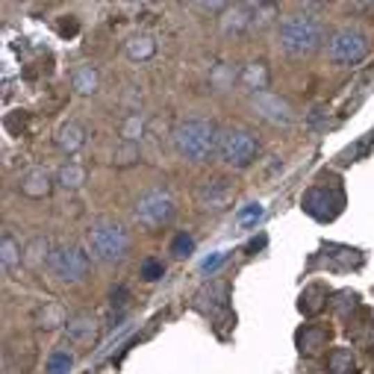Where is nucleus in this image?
<instances>
[{
  "label": "nucleus",
  "instance_id": "nucleus-10",
  "mask_svg": "<svg viewBox=\"0 0 374 374\" xmlns=\"http://www.w3.org/2000/svg\"><path fill=\"white\" fill-rule=\"evenodd\" d=\"M254 106L259 109V115L263 118H268L271 124H292V106L283 101V97H277V95H271V92H259L257 97H254Z\"/></svg>",
  "mask_w": 374,
  "mask_h": 374
},
{
  "label": "nucleus",
  "instance_id": "nucleus-7",
  "mask_svg": "<svg viewBox=\"0 0 374 374\" xmlns=\"http://www.w3.org/2000/svg\"><path fill=\"white\" fill-rule=\"evenodd\" d=\"M174 216V201L165 195V192H147L139 206H136V218H139L145 227H162V224H168Z\"/></svg>",
  "mask_w": 374,
  "mask_h": 374
},
{
  "label": "nucleus",
  "instance_id": "nucleus-6",
  "mask_svg": "<svg viewBox=\"0 0 374 374\" xmlns=\"http://www.w3.org/2000/svg\"><path fill=\"white\" fill-rule=\"evenodd\" d=\"M89 239H92V251L95 257H101V259H121L124 254H127V247H130V239H127V233H124L121 224H112V221H101L97 227L89 233Z\"/></svg>",
  "mask_w": 374,
  "mask_h": 374
},
{
  "label": "nucleus",
  "instance_id": "nucleus-11",
  "mask_svg": "<svg viewBox=\"0 0 374 374\" xmlns=\"http://www.w3.org/2000/svg\"><path fill=\"white\" fill-rule=\"evenodd\" d=\"M327 339H330V333L324 327H304L298 333V345H301V354H307V357L318 354L321 348L327 345Z\"/></svg>",
  "mask_w": 374,
  "mask_h": 374
},
{
  "label": "nucleus",
  "instance_id": "nucleus-4",
  "mask_svg": "<svg viewBox=\"0 0 374 374\" xmlns=\"http://www.w3.org/2000/svg\"><path fill=\"white\" fill-rule=\"evenodd\" d=\"M259 151V142L247 130H218V156L233 168H245Z\"/></svg>",
  "mask_w": 374,
  "mask_h": 374
},
{
  "label": "nucleus",
  "instance_id": "nucleus-16",
  "mask_svg": "<svg viewBox=\"0 0 374 374\" xmlns=\"http://www.w3.org/2000/svg\"><path fill=\"white\" fill-rule=\"evenodd\" d=\"M56 324H65V309H62L59 304H44L39 309V327L51 330V327H56Z\"/></svg>",
  "mask_w": 374,
  "mask_h": 374
},
{
  "label": "nucleus",
  "instance_id": "nucleus-1",
  "mask_svg": "<svg viewBox=\"0 0 374 374\" xmlns=\"http://www.w3.org/2000/svg\"><path fill=\"white\" fill-rule=\"evenodd\" d=\"M174 145H177L180 156L189 162H206L213 154H218V130L206 118H189L174 133Z\"/></svg>",
  "mask_w": 374,
  "mask_h": 374
},
{
  "label": "nucleus",
  "instance_id": "nucleus-20",
  "mask_svg": "<svg viewBox=\"0 0 374 374\" xmlns=\"http://www.w3.org/2000/svg\"><path fill=\"white\" fill-rule=\"evenodd\" d=\"M83 180H86V171H83L80 165H74V162H71V165H62V171H59V183L65 186V189H68V186H71V189H77Z\"/></svg>",
  "mask_w": 374,
  "mask_h": 374
},
{
  "label": "nucleus",
  "instance_id": "nucleus-13",
  "mask_svg": "<svg viewBox=\"0 0 374 374\" xmlns=\"http://www.w3.org/2000/svg\"><path fill=\"white\" fill-rule=\"evenodd\" d=\"M83 142H86V136L80 130V124H62L56 133V145H59V151H65V154H74L77 147H83Z\"/></svg>",
  "mask_w": 374,
  "mask_h": 374
},
{
  "label": "nucleus",
  "instance_id": "nucleus-8",
  "mask_svg": "<svg viewBox=\"0 0 374 374\" xmlns=\"http://www.w3.org/2000/svg\"><path fill=\"white\" fill-rule=\"evenodd\" d=\"M51 271L62 280H80L86 271H89V257L80 254L77 247H59L51 254Z\"/></svg>",
  "mask_w": 374,
  "mask_h": 374
},
{
  "label": "nucleus",
  "instance_id": "nucleus-12",
  "mask_svg": "<svg viewBox=\"0 0 374 374\" xmlns=\"http://www.w3.org/2000/svg\"><path fill=\"white\" fill-rule=\"evenodd\" d=\"M21 192L30 195V197H42V195L51 192V180H47V174L42 168H30L21 180Z\"/></svg>",
  "mask_w": 374,
  "mask_h": 374
},
{
  "label": "nucleus",
  "instance_id": "nucleus-28",
  "mask_svg": "<svg viewBox=\"0 0 374 374\" xmlns=\"http://www.w3.org/2000/svg\"><path fill=\"white\" fill-rule=\"evenodd\" d=\"M127 304V289L118 286V289H112V307H124Z\"/></svg>",
  "mask_w": 374,
  "mask_h": 374
},
{
  "label": "nucleus",
  "instance_id": "nucleus-25",
  "mask_svg": "<svg viewBox=\"0 0 374 374\" xmlns=\"http://www.w3.org/2000/svg\"><path fill=\"white\" fill-rule=\"evenodd\" d=\"M18 254H15V245H12V236H6V239H3V266L6 268H12V266H15L18 263Z\"/></svg>",
  "mask_w": 374,
  "mask_h": 374
},
{
  "label": "nucleus",
  "instance_id": "nucleus-14",
  "mask_svg": "<svg viewBox=\"0 0 374 374\" xmlns=\"http://www.w3.org/2000/svg\"><path fill=\"white\" fill-rule=\"evenodd\" d=\"M324 301H327V289H324L321 283H313V286H307L304 289V295H301V313H307V316H316L318 309L324 307Z\"/></svg>",
  "mask_w": 374,
  "mask_h": 374
},
{
  "label": "nucleus",
  "instance_id": "nucleus-27",
  "mask_svg": "<svg viewBox=\"0 0 374 374\" xmlns=\"http://www.w3.org/2000/svg\"><path fill=\"white\" fill-rule=\"evenodd\" d=\"M136 133H142V124H139V118H130L127 124H124V139L133 142V139H136Z\"/></svg>",
  "mask_w": 374,
  "mask_h": 374
},
{
  "label": "nucleus",
  "instance_id": "nucleus-19",
  "mask_svg": "<svg viewBox=\"0 0 374 374\" xmlns=\"http://www.w3.org/2000/svg\"><path fill=\"white\" fill-rule=\"evenodd\" d=\"M71 83H74V89H77V92H95V86H97V74L92 71V65L77 68V71L71 74Z\"/></svg>",
  "mask_w": 374,
  "mask_h": 374
},
{
  "label": "nucleus",
  "instance_id": "nucleus-9",
  "mask_svg": "<svg viewBox=\"0 0 374 374\" xmlns=\"http://www.w3.org/2000/svg\"><path fill=\"white\" fill-rule=\"evenodd\" d=\"M233 201V186L224 177H209L197 186V204L204 209H224Z\"/></svg>",
  "mask_w": 374,
  "mask_h": 374
},
{
  "label": "nucleus",
  "instance_id": "nucleus-23",
  "mask_svg": "<svg viewBox=\"0 0 374 374\" xmlns=\"http://www.w3.org/2000/svg\"><path fill=\"white\" fill-rule=\"evenodd\" d=\"M174 254L177 257H189L192 251H195V239L192 236H177V239H174V247H171Z\"/></svg>",
  "mask_w": 374,
  "mask_h": 374
},
{
  "label": "nucleus",
  "instance_id": "nucleus-2",
  "mask_svg": "<svg viewBox=\"0 0 374 374\" xmlns=\"http://www.w3.org/2000/svg\"><path fill=\"white\" fill-rule=\"evenodd\" d=\"M324 39V24L313 15H289L280 24V47L292 56L313 54Z\"/></svg>",
  "mask_w": 374,
  "mask_h": 374
},
{
  "label": "nucleus",
  "instance_id": "nucleus-3",
  "mask_svg": "<svg viewBox=\"0 0 374 374\" xmlns=\"http://www.w3.org/2000/svg\"><path fill=\"white\" fill-rule=\"evenodd\" d=\"M304 209L318 221H333L345 209L342 183L336 177H330V180H318L316 186H309L307 195H304Z\"/></svg>",
  "mask_w": 374,
  "mask_h": 374
},
{
  "label": "nucleus",
  "instance_id": "nucleus-21",
  "mask_svg": "<svg viewBox=\"0 0 374 374\" xmlns=\"http://www.w3.org/2000/svg\"><path fill=\"white\" fill-rule=\"evenodd\" d=\"M245 83L251 86V89H266V83H268V74L263 65H247L245 71Z\"/></svg>",
  "mask_w": 374,
  "mask_h": 374
},
{
  "label": "nucleus",
  "instance_id": "nucleus-15",
  "mask_svg": "<svg viewBox=\"0 0 374 374\" xmlns=\"http://www.w3.org/2000/svg\"><path fill=\"white\" fill-rule=\"evenodd\" d=\"M68 339L71 342H92L95 339V321L86 318V316H77L74 321H68Z\"/></svg>",
  "mask_w": 374,
  "mask_h": 374
},
{
  "label": "nucleus",
  "instance_id": "nucleus-24",
  "mask_svg": "<svg viewBox=\"0 0 374 374\" xmlns=\"http://www.w3.org/2000/svg\"><path fill=\"white\" fill-rule=\"evenodd\" d=\"M162 263H156V259H145V266H142V277L145 280H159L162 277Z\"/></svg>",
  "mask_w": 374,
  "mask_h": 374
},
{
  "label": "nucleus",
  "instance_id": "nucleus-18",
  "mask_svg": "<svg viewBox=\"0 0 374 374\" xmlns=\"http://www.w3.org/2000/svg\"><path fill=\"white\" fill-rule=\"evenodd\" d=\"M154 51H156V44L147 39V35H136V39L127 42L130 59H147V56H154Z\"/></svg>",
  "mask_w": 374,
  "mask_h": 374
},
{
  "label": "nucleus",
  "instance_id": "nucleus-17",
  "mask_svg": "<svg viewBox=\"0 0 374 374\" xmlns=\"http://www.w3.org/2000/svg\"><path fill=\"white\" fill-rule=\"evenodd\" d=\"M330 371L333 374H354V357L348 348H336L330 354Z\"/></svg>",
  "mask_w": 374,
  "mask_h": 374
},
{
  "label": "nucleus",
  "instance_id": "nucleus-5",
  "mask_svg": "<svg viewBox=\"0 0 374 374\" xmlns=\"http://www.w3.org/2000/svg\"><path fill=\"white\" fill-rule=\"evenodd\" d=\"M327 54L333 62H339V65H357V62L368 54V35L357 27H345L330 39Z\"/></svg>",
  "mask_w": 374,
  "mask_h": 374
},
{
  "label": "nucleus",
  "instance_id": "nucleus-22",
  "mask_svg": "<svg viewBox=\"0 0 374 374\" xmlns=\"http://www.w3.org/2000/svg\"><path fill=\"white\" fill-rule=\"evenodd\" d=\"M71 363H74V357L68 351H56L51 357V363H47V371H51V374H65L71 368Z\"/></svg>",
  "mask_w": 374,
  "mask_h": 374
},
{
  "label": "nucleus",
  "instance_id": "nucleus-26",
  "mask_svg": "<svg viewBox=\"0 0 374 374\" xmlns=\"http://www.w3.org/2000/svg\"><path fill=\"white\" fill-rule=\"evenodd\" d=\"M136 156H139V151H136V145L133 142H127V145H124L121 147V154H118V165H130V162H136Z\"/></svg>",
  "mask_w": 374,
  "mask_h": 374
}]
</instances>
